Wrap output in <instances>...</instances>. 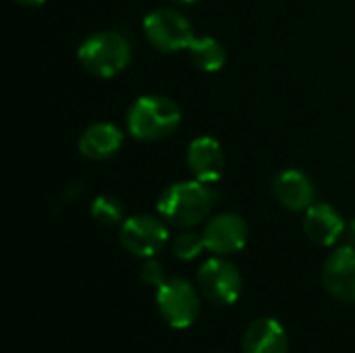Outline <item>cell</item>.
I'll list each match as a JSON object with an SVG mask.
<instances>
[{
	"instance_id": "13",
	"label": "cell",
	"mask_w": 355,
	"mask_h": 353,
	"mask_svg": "<svg viewBox=\"0 0 355 353\" xmlns=\"http://www.w3.org/2000/svg\"><path fill=\"white\" fill-rule=\"evenodd\" d=\"M347 223L343 221V216L339 214L337 208H333L331 204H312L306 210L304 216V231L308 235L310 241L318 243V246H333L339 239H343Z\"/></svg>"
},
{
	"instance_id": "2",
	"label": "cell",
	"mask_w": 355,
	"mask_h": 353,
	"mask_svg": "<svg viewBox=\"0 0 355 353\" xmlns=\"http://www.w3.org/2000/svg\"><path fill=\"white\" fill-rule=\"evenodd\" d=\"M181 125V108L166 96H141L127 112V129L135 139L158 141Z\"/></svg>"
},
{
	"instance_id": "18",
	"label": "cell",
	"mask_w": 355,
	"mask_h": 353,
	"mask_svg": "<svg viewBox=\"0 0 355 353\" xmlns=\"http://www.w3.org/2000/svg\"><path fill=\"white\" fill-rule=\"evenodd\" d=\"M139 277H141V281L148 285V287H162L164 283H166V268H164V264L160 262V260H156V256L154 258H146L144 260V264H141V268H139Z\"/></svg>"
},
{
	"instance_id": "6",
	"label": "cell",
	"mask_w": 355,
	"mask_h": 353,
	"mask_svg": "<svg viewBox=\"0 0 355 353\" xmlns=\"http://www.w3.org/2000/svg\"><path fill=\"white\" fill-rule=\"evenodd\" d=\"M144 33L148 42L162 52L187 50L193 42V25L175 8H156L144 19Z\"/></svg>"
},
{
	"instance_id": "10",
	"label": "cell",
	"mask_w": 355,
	"mask_h": 353,
	"mask_svg": "<svg viewBox=\"0 0 355 353\" xmlns=\"http://www.w3.org/2000/svg\"><path fill=\"white\" fill-rule=\"evenodd\" d=\"M272 193L283 208L291 212H306L314 204L316 189L312 179L304 171L289 169L275 177Z\"/></svg>"
},
{
	"instance_id": "22",
	"label": "cell",
	"mask_w": 355,
	"mask_h": 353,
	"mask_svg": "<svg viewBox=\"0 0 355 353\" xmlns=\"http://www.w3.org/2000/svg\"><path fill=\"white\" fill-rule=\"evenodd\" d=\"M218 353H227V352H218Z\"/></svg>"
},
{
	"instance_id": "17",
	"label": "cell",
	"mask_w": 355,
	"mask_h": 353,
	"mask_svg": "<svg viewBox=\"0 0 355 353\" xmlns=\"http://www.w3.org/2000/svg\"><path fill=\"white\" fill-rule=\"evenodd\" d=\"M206 250V243H204V235L202 233H196V231H181L173 243H171V252L175 258L183 260V262H189V260H196L202 252Z\"/></svg>"
},
{
	"instance_id": "12",
	"label": "cell",
	"mask_w": 355,
	"mask_h": 353,
	"mask_svg": "<svg viewBox=\"0 0 355 353\" xmlns=\"http://www.w3.org/2000/svg\"><path fill=\"white\" fill-rule=\"evenodd\" d=\"M187 166L193 179L204 183H216L225 171V152L214 137H198L187 148Z\"/></svg>"
},
{
	"instance_id": "14",
	"label": "cell",
	"mask_w": 355,
	"mask_h": 353,
	"mask_svg": "<svg viewBox=\"0 0 355 353\" xmlns=\"http://www.w3.org/2000/svg\"><path fill=\"white\" fill-rule=\"evenodd\" d=\"M123 146V133L110 123H94L79 137V152L87 160H108Z\"/></svg>"
},
{
	"instance_id": "11",
	"label": "cell",
	"mask_w": 355,
	"mask_h": 353,
	"mask_svg": "<svg viewBox=\"0 0 355 353\" xmlns=\"http://www.w3.org/2000/svg\"><path fill=\"white\" fill-rule=\"evenodd\" d=\"M241 353H289V335L277 318H256L243 331Z\"/></svg>"
},
{
	"instance_id": "8",
	"label": "cell",
	"mask_w": 355,
	"mask_h": 353,
	"mask_svg": "<svg viewBox=\"0 0 355 353\" xmlns=\"http://www.w3.org/2000/svg\"><path fill=\"white\" fill-rule=\"evenodd\" d=\"M202 235H204V243L208 252H212L214 256L227 258L245 248L250 229H248V223L239 214L225 212V214L212 216L206 223Z\"/></svg>"
},
{
	"instance_id": "16",
	"label": "cell",
	"mask_w": 355,
	"mask_h": 353,
	"mask_svg": "<svg viewBox=\"0 0 355 353\" xmlns=\"http://www.w3.org/2000/svg\"><path fill=\"white\" fill-rule=\"evenodd\" d=\"M92 216L96 223L104 225V227H116V225H123L125 221V208L121 204V200L112 198V196H100L92 202V208H89Z\"/></svg>"
},
{
	"instance_id": "7",
	"label": "cell",
	"mask_w": 355,
	"mask_h": 353,
	"mask_svg": "<svg viewBox=\"0 0 355 353\" xmlns=\"http://www.w3.org/2000/svg\"><path fill=\"white\" fill-rule=\"evenodd\" d=\"M166 221L160 216L150 214H135L121 225L119 239L121 246L137 258H154L158 256L168 243V229Z\"/></svg>"
},
{
	"instance_id": "9",
	"label": "cell",
	"mask_w": 355,
	"mask_h": 353,
	"mask_svg": "<svg viewBox=\"0 0 355 353\" xmlns=\"http://www.w3.org/2000/svg\"><path fill=\"white\" fill-rule=\"evenodd\" d=\"M322 285L339 302L355 304V250H335L322 266Z\"/></svg>"
},
{
	"instance_id": "1",
	"label": "cell",
	"mask_w": 355,
	"mask_h": 353,
	"mask_svg": "<svg viewBox=\"0 0 355 353\" xmlns=\"http://www.w3.org/2000/svg\"><path fill=\"white\" fill-rule=\"evenodd\" d=\"M218 193L204 181H179L173 183L160 196L156 208L158 214L177 229H191L208 218Z\"/></svg>"
},
{
	"instance_id": "20",
	"label": "cell",
	"mask_w": 355,
	"mask_h": 353,
	"mask_svg": "<svg viewBox=\"0 0 355 353\" xmlns=\"http://www.w3.org/2000/svg\"><path fill=\"white\" fill-rule=\"evenodd\" d=\"M15 2H19V4H23V6H40V4H44L46 0H15Z\"/></svg>"
},
{
	"instance_id": "5",
	"label": "cell",
	"mask_w": 355,
	"mask_h": 353,
	"mask_svg": "<svg viewBox=\"0 0 355 353\" xmlns=\"http://www.w3.org/2000/svg\"><path fill=\"white\" fill-rule=\"evenodd\" d=\"M196 285L206 302L214 306H231L241 295L243 279L233 262L225 256H214L198 268Z\"/></svg>"
},
{
	"instance_id": "3",
	"label": "cell",
	"mask_w": 355,
	"mask_h": 353,
	"mask_svg": "<svg viewBox=\"0 0 355 353\" xmlns=\"http://www.w3.org/2000/svg\"><path fill=\"white\" fill-rule=\"evenodd\" d=\"M77 58L87 73L108 79L127 69L131 60V44L116 31H98L83 40Z\"/></svg>"
},
{
	"instance_id": "4",
	"label": "cell",
	"mask_w": 355,
	"mask_h": 353,
	"mask_svg": "<svg viewBox=\"0 0 355 353\" xmlns=\"http://www.w3.org/2000/svg\"><path fill=\"white\" fill-rule=\"evenodd\" d=\"M156 308L160 318L173 329H189L202 310V293L198 285L187 279L173 277L166 279L162 287L156 289Z\"/></svg>"
},
{
	"instance_id": "19",
	"label": "cell",
	"mask_w": 355,
	"mask_h": 353,
	"mask_svg": "<svg viewBox=\"0 0 355 353\" xmlns=\"http://www.w3.org/2000/svg\"><path fill=\"white\" fill-rule=\"evenodd\" d=\"M343 241H345V246H349V248H354L355 250V218L345 227V233H343Z\"/></svg>"
},
{
	"instance_id": "21",
	"label": "cell",
	"mask_w": 355,
	"mask_h": 353,
	"mask_svg": "<svg viewBox=\"0 0 355 353\" xmlns=\"http://www.w3.org/2000/svg\"><path fill=\"white\" fill-rule=\"evenodd\" d=\"M181 2H187V4H191V2H200V0H181Z\"/></svg>"
},
{
	"instance_id": "15",
	"label": "cell",
	"mask_w": 355,
	"mask_h": 353,
	"mask_svg": "<svg viewBox=\"0 0 355 353\" xmlns=\"http://www.w3.org/2000/svg\"><path fill=\"white\" fill-rule=\"evenodd\" d=\"M189 52V58L191 62L206 71V73H216L225 67L227 62V52H225V46L210 37V35H200V37H193V42L189 44L187 48Z\"/></svg>"
}]
</instances>
